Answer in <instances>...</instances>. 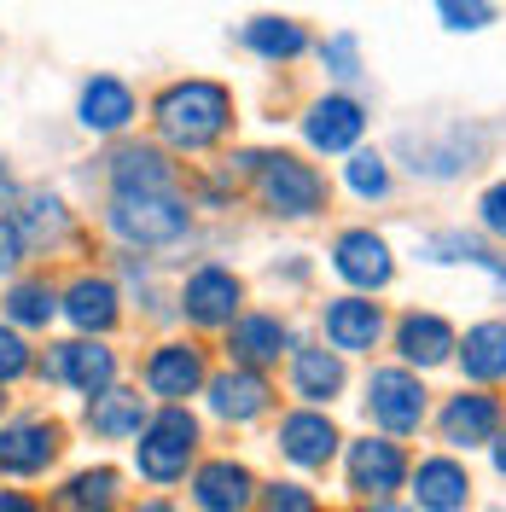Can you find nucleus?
I'll return each mask as SVG.
<instances>
[{"label":"nucleus","instance_id":"16","mask_svg":"<svg viewBox=\"0 0 506 512\" xmlns=\"http://www.w3.org/2000/svg\"><path fill=\"white\" fill-rule=\"evenodd\" d=\"M204 402H210V414L222 419V425H256V419L274 408V384H268V373L227 367V373H210Z\"/></svg>","mask_w":506,"mask_h":512},{"label":"nucleus","instance_id":"11","mask_svg":"<svg viewBox=\"0 0 506 512\" xmlns=\"http://www.w3.org/2000/svg\"><path fill=\"white\" fill-rule=\"evenodd\" d=\"M332 274H338L349 291L373 297V291H384L396 280V256H390V245H384L373 227H344L338 245H332Z\"/></svg>","mask_w":506,"mask_h":512},{"label":"nucleus","instance_id":"45","mask_svg":"<svg viewBox=\"0 0 506 512\" xmlns=\"http://www.w3.org/2000/svg\"><path fill=\"white\" fill-rule=\"evenodd\" d=\"M495 512H506V501H501V507H495Z\"/></svg>","mask_w":506,"mask_h":512},{"label":"nucleus","instance_id":"15","mask_svg":"<svg viewBox=\"0 0 506 512\" xmlns=\"http://www.w3.org/2000/svg\"><path fill=\"white\" fill-rule=\"evenodd\" d=\"M280 454L297 466V472H326L332 466V454H338V425H332V414L326 408H291V414L280 419Z\"/></svg>","mask_w":506,"mask_h":512},{"label":"nucleus","instance_id":"9","mask_svg":"<svg viewBox=\"0 0 506 512\" xmlns=\"http://www.w3.org/2000/svg\"><path fill=\"white\" fill-rule=\"evenodd\" d=\"M408 472H413V460L396 437H361V443L344 448V483H349V495H361V501H390L408 483Z\"/></svg>","mask_w":506,"mask_h":512},{"label":"nucleus","instance_id":"27","mask_svg":"<svg viewBox=\"0 0 506 512\" xmlns=\"http://www.w3.org/2000/svg\"><path fill=\"white\" fill-rule=\"evenodd\" d=\"M53 315H59V286L47 274H24L0 297V320L18 332H41V326H53Z\"/></svg>","mask_w":506,"mask_h":512},{"label":"nucleus","instance_id":"43","mask_svg":"<svg viewBox=\"0 0 506 512\" xmlns=\"http://www.w3.org/2000/svg\"><path fill=\"white\" fill-rule=\"evenodd\" d=\"M0 192H12V175H6V158H0Z\"/></svg>","mask_w":506,"mask_h":512},{"label":"nucleus","instance_id":"14","mask_svg":"<svg viewBox=\"0 0 506 512\" xmlns=\"http://www.w3.org/2000/svg\"><path fill=\"white\" fill-rule=\"evenodd\" d=\"M320 332H326V350L338 355H373L384 338V309L373 297H361V291H349V297H332L326 309H320Z\"/></svg>","mask_w":506,"mask_h":512},{"label":"nucleus","instance_id":"31","mask_svg":"<svg viewBox=\"0 0 506 512\" xmlns=\"http://www.w3.org/2000/svg\"><path fill=\"white\" fill-rule=\"evenodd\" d=\"M245 47L262 53V59H297V53H309V30L303 24H291V18H251L245 24Z\"/></svg>","mask_w":506,"mask_h":512},{"label":"nucleus","instance_id":"32","mask_svg":"<svg viewBox=\"0 0 506 512\" xmlns=\"http://www.w3.org/2000/svg\"><path fill=\"white\" fill-rule=\"evenodd\" d=\"M344 181H349L355 198H390V163H384L379 152H349Z\"/></svg>","mask_w":506,"mask_h":512},{"label":"nucleus","instance_id":"29","mask_svg":"<svg viewBox=\"0 0 506 512\" xmlns=\"http://www.w3.org/2000/svg\"><path fill=\"white\" fill-rule=\"evenodd\" d=\"M460 367H466V379L483 390V384H506V320H477L466 326V338H460Z\"/></svg>","mask_w":506,"mask_h":512},{"label":"nucleus","instance_id":"1","mask_svg":"<svg viewBox=\"0 0 506 512\" xmlns=\"http://www.w3.org/2000/svg\"><path fill=\"white\" fill-rule=\"evenodd\" d=\"M158 140L175 152H210L233 128V94L222 82H169L152 105Z\"/></svg>","mask_w":506,"mask_h":512},{"label":"nucleus","instance_id":"12","mask_svg":"<svg viewBox=\"0 0 506 512\" xmlns=\"http://www.w3.org/2000/svg\"><path fill=\"white\" fill-rule=\"evenodd\" d=\"M291 350H297V338H291L285 315H274V309H245L227 326V361L233 367L262 373V367H280V355H291Z\"/></svg>","mask_w":506,"mask_h":512},{"label":"nucleus","instance_id":"41","mask_svg":"<svg viewBox=\"0 0 506 512\" xmlns=\"http://www.w3.org/2000/svg\"><path fill=\"white\" fill-rule=\"evenodd\" d=\"M489 460H495V472H501V478H506V425H501V437L489 443Z\"/></svg>","mask_w":506,"mask_h":512},{"label":"nucleus","instance_id":"42","mask_svg":"<svg viewBox=\"0 0 506 512\" xmlns=\"http://www.w3.org/2000/svg\"><path fill=\"white\" fill-rule=\"evenodd\" d=\"M361 512H413V507H402V501L390 495V501H367V507H361Z\"/></svg>","mask_w":506,"mask_h":512},{"label":"nucleus","instance_id":"28","mask_svg":"<svg viewBox=\"0 0 506 512\" xmlns=\"http://www.w3.org/2000/svg\"><path fill=\"white\" fill-rule=\"evenodd\" d=\"M111 192H175V163L158 146H117L111 152Z\"/></svg>","mask_w":506,"mask_h":512},{"label":"nucleus","instance_id":"39","mask_svg":"<svg viewBox=\"0 0 506 512\" xmlns=\"http://www.w3.org/2000/svg\"><path fill=\"white\" fill-rule=\"evenodd\" d=\"M0 512H47L30 489H0Z\"/></svg>","mask_w":506,"mask_h":512},{"label":"nucleus","instance_id":"44","mask_svg":"<svg viewBox=\"0 0 506 512\" xmlns=\"http://www.w3.org/2000/svg\"><path fill=\"white\" fill-rule=\"evenodd\" d=\"M0 414H6V390H0Z\"/></svg>","mask_w":506,"mask_h":512},{"label":"nucleus","instance_id":"18","mask_svg":"<svg viewBox=\"0 0 506 512\" xmlns=\"http://www.w3.org/2000/svg\"><path fill=\"white\" fill-rule=\"evenodd\" d=\"M256 489H262V483L251 478V466H245V460L216 454V460H204V466L192 472V507H198V512H251L256 507Z\"/></svg>","mask_w":506,"mask_h":512},{"label":"nucleus","instance_id":"37","mask_svg":"<svg viewBox=\"0 0 506 512\" xmlns=\"http://www.w3.org/2000/svg\"><path fill=\"white\" fill-rule=\"evenodd\" d=\"M477 222H483V233L506 239V181H495V187L477 198Z\"/></svg>","mask_w":506,"mask_h":512},{"label":"nucleus","instance_id":"4","mask_svg":"<svg viewBox=\"0 0 506 512\" xmlns=\"http://www.w3.org/2000/svg\"><path fill=\"white\" fill-rule=\"evenodd\" d=\"M262 210H274L285 222H309L326 210V175L315 163H303L297 152H256V175H251Z\"/></svg>","mask_w":506,"mask_h":512},{"label":"nucleus","instance_id":"5","mask_svg":"<svg viewBox=\"0 0 506 512\" xmlns=\"http://www.w3.org/2000/svg\"><path fill=\"white\" fill-rule=\"evenodd\" d=\"M361 390H367L361 408H367V419L379 425L384 437H413L425 425V414H431V402H425L431 390L419 384L413 367H373Z\"/></svg>","mask_w":506,"mask_h":512},{"label":"nucleus","instance_id":"13","mask_svg":"<svg viewBox=\"0 0 506 512\" xmlns=\"http://www.w3.org/2000/svg\"><path fill=\"white\" fill-rule=\"evenodd\" d=\"M506 425V408L501 396H489V390H460V396H448L443 414H437V437H443L448 448H489L495 437H501Z\"/></svg>","mask_w":506,"mask_h":512},{"label":"nucleus","instance_id":"26","mask_svg":"<svg viewBox=\"0 0 506 512\" xmlns=\"http://www.w3.org/2000/svg\"><path fill=\"white\" fill-rule=\"evenodd\" d=\"M117 507H123V478L111 466H82L53 489L47 512H117Z\"/></svg>","mask_w":506,"mask_h":512},{"label":"nucleus","instance_id":"3","mask_svg":"<svg viewBox=\"0 0 506 512\" xmlns=\"http://www.w3.org/2000/svg\"><path fill=\"white\" fill-rule=\"evenodd\" d=\"M198 419L187 408H158V414L140 425V437H134V472L152 483V489H169V483H181L192 472V460H198Z\"/></svg>","mask_w":506,"mask_h":512},{"label":"nucleus","instance_id":"34","mask_svg":"<svg viewBox=\"0 0 506 512\" xmlns=\"http://www.w3.org/2000/svg\"><path fill=\"white\" fill-rule=\"evenodd\" d=\"M256 501H262V512H320L315 489H309V483H291V478L256 489Z\"/></svg>","mask_w":506,"mask_h":512},{"label":"nucleus","instance_id":"23","mask_svg":"<svg viewBox=\"0 0 506 512\" xmlns=\"http://www.w3.org/2000/svg\"><path fill=\"white\" fill-rule=\"evenodd\" d=\"M6 222L18 233L24 256H35V251H53L64 233H70V210H64V198H53V192H18V204L6 210Z\"/></svg>","mask_w":506,"mask_h":512},{"label":"nucleus","instance_id":"35","mask_svg":"<svg viewBox=\"0 0 506 512\" xmlns=\"http://www.w3.org/2000/svg\"><path fill=\"white\" fill-rule=\"evenodd\" d=\"M448 30H489L495 24V6L489 0H437Z\"/></svg>","mask_w":506,"mask_h":512},{"label":"nucleus","instance_id":"24","mask_svg":"<svg viewBox=\"0 0 506 512\" xmlns=\"http://www.w3.org/2000/svg\"><path fill=\"white\" fill-rule=\"evenodd\" d=\"M303 134H309L315 152H355V140L367 134V111H361L349 94H326V99L309 105Z\"/></svg>","mask_w":506,"mask_h":512},{"label":"nucleus","instance_id":"38","mask_svg":"<svg viewBox=\"0 0 506 512\" xmlns=\"http://www.w3.org/2000/svg\"><path fill=\"white\" fill-rule=\"evenodd\" d=\"M18 262H24V245H18L12 222L0 216V274H18Z\"/></svg>","mask_w":506,"mask_h":512},{"label":"nucleus","instance_id":"7","mask_svg":"<svg viewBox=\"0 0 506 512\" xmlns=\"http://www.w3.org/2000/svg\"><path fill=\"white\" fill-rule=\"evenodd\" d=\"M35 373L47 384H64L76 396H105L117 384V350L105 338H70V344H47V355L35 361Z\"/></svg>","mask_w":506,"mask_h":512},{"label":"nucleus","instance_id":"19","mask_svg":"<svg viewBox=\"0 0 506 512\" xmlns=\"http://www.w3.org/2000/svg\"><path fill=\"white\" fill-rule=\"evenodd\" d=\"M291 367H285V379H291V396H303V408H332L338 396H344V355L326 350V344H297V350L285 355Z\"/></svg>","mask_w":506,"mask_h":512},{"label":"nucleus","instance_id":"40","mask_svg":"<svg viewBox=\"0 0 506 512\" xmlns=\"http://www.w3.org/2000/svg\"><path fill=\"white\" fill-rule=\"evenodd\" d=\"M128 512H181V507H175L169 495H140V501H134Z\"/></svg>","mask_w":506,"mask_h":512},{"label":"nucleus","instance_id":"6","mask_svg":"<svg viewBox=\"0 0 506 512\" xmlns=\"http://www.w3.org/2000/svg\"><path fill=\"white\" fill-rule=\"evenodd\" d=\"M64 454V425L53 414L0 419V478H47Z\"/></svg>","mask_w":506,"mask_h":512},{"label":"nucleus","instance_id":"21","mask_svg":"<svg viewBox=\"0 0 506 512\" xmlns=\"http://www.w3.org/2000/svg\"><path fill=\"white\" fill-rule=\"evenodd\" d=\"M460 350V332L448 326L443 315H431V309H408V315L396 320V355H402V367H443L454 361Z\"/></svg>","mask_w":506,"mask_h":512},{"label":"nucleus","instance_id":"30","mask_svg":"<svg viewBox=\"0 0 506 512\" xmlns=\"http://www.w3.org/2000/svg\"><path fill=\"white\" fill-rule=\"evenodd\" d=\"M419 256H425V262H472V268H489V274H495V286L506 291V256L489 251V245L472 239V233H460V227L425 233V239H419Z\"/></svg>","mask_w":506,"mask_h":512},{"label":"nucleus","instance_id":"36","mask_svg":"<svg viewBox=\"0 0 506 512\" xmlns=\"http://www.w3.org/2000/svg\"><path fill=\"white\" fill-rule=\"evenodd\" d=\"M320 59H326V70H332L338 82H355V76H361V47H355V35H332V41L320 47Z\"/></svg>","mask_w":506,"mask_h":512},{"label":"nucleus","instance_id":"17","mask_svg":"<svg viewBox=\"0 0 506 512\" xmlns=\"http://www.w3.org/2000/svg\"><path fill=\"white\" fill-rule=\"evenodd\" d=\"M59 315L70 320L82 338H105V332L123 320V291H117V280H105V274H76V280L59 291Z\"/></svg>","mask_w":506,"mask_h":512},{"label":"nucleus","instance_id":"2","mask_svg":"<svg viewBox=\"0 0 506 512\" xmlns=\"http://www.w3.org/2000/svg\"><path fill=\"white\" fill-rule=\"evenodd\" d=\"M105 227L123 239L128 251H163V245H181L192 233V210L181 198V187L175 192H111Z\"/></svg>","mask_w":506,"mask_h":512},{"label":"nucleus","instance_id":"20","mask_svg":"<svg viewBox=\"0 0 506 512\" xmlns=\"http://www.w3.org/2000/svg\"><path fill=\"white\" fill-rule=\"evenodd\" d=\"M413 483V512H466L472 501V472L454 454H425L408 472Z\"/></svg>","mask_w":506,"mask_h":512},{"label":"nucleus","instance_id":"25","mask_svg":"<svg viewBox=\"0 0 506 512\" xmlns=\"http://www.w3.org/2000/svg\"><path fill=\"white\" fill-rule=\"evenodd\" d=\"M146 419H152L146 396L128 390V384H111L105 396H88V408H82V425L94 431L99 443H128V437H140Z\"/></svg>","mask_w":506,"mask_h":512},{"label":"nucleus","instance_id":"22","mask_svg":"<svg viewBox=\"0 0 506 512\" xmlns=\"http://www.w3.org/2000/svg\"><path fill=\"white\" fill-rule=\"evenodd\" d=\"M140 117V99L123 76H94L82 82V99H76V123L88 134H123L128 123Z\"/></svg>","mask_w":506,"mask_h":512},{"label":"nucleus","instance_id":"8","mask_svg":"<svg viewBox=\"0 0 506 512\" xmlns=\"http://www.w3.org/2000/svg\"><path fill=\"white\" fill-rule=\"evenodd\" d=\"M181 315L198 326V332H227L233 320L245 315V280L222 268V262H204L192 268L187 286H181Z\"/></svg>","mask_w":506,"mask_h":512},{"label":"nucleus","instance_id":"10","mask_svg":"<svg viewBox=\"0 0 506 512\" xmlns=\"http://www.w3.org/2000/svg\"><path fill=\"white\" fill-rule=\"evenodd\" d=\"M140 384H146V396H158L163 408H181L187 396H198L210 384L204 350L192 338H169V344H158V350L140 361Z\"/></svg>","mask_w":506,"mask_h":512},{"label":"nucleus","instance_id":"33","mask_svg":"<svg viewBox=\"0 0 506 512\" xmlns=\"http://www.w3.org/2000/svg\"><path fill=\"white\" fill-rule=\"evenodd\" d=\"M24 373H35L30 338H24L18 326H6V320H0V390H6V384H18Z\"/></svg>","mask_w":506,"mask_h":512}]
</instances>
